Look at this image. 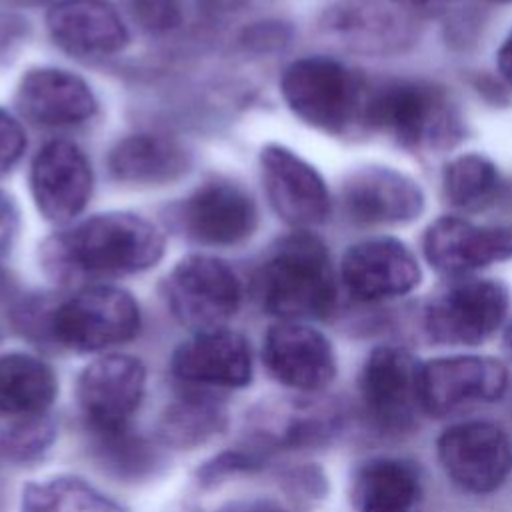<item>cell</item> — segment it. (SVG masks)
Returning <instances> with one entry per match:
<instances>
[{
	"mask_svg": "<svg viewBox=\"0 0 512 512\" xmlns=\"http://www.w3.org/2000/svg\"><path fill=\"white\" fill-rule=\"evenodd\" d=\"M48 276L62 284L144 272L164 256V234L134 212H102L48 236L38 250Z\"/></svg>",
	"mask_w": 512,
	"mask_h": 512,
	"instance_id": "obj_1",
	"label": "cell"
},
{
	"mask_svg": "<svg viewBox=\"0 0 512 512\" xmlns=\"http://www.w3.org/2000/svg\"><path fill=\"white\" fill-rule=\"evenodd\" d=\"M256 294L278 320L328 318L336 308L338 278L324 240L310 230L276 240L256 272Z\"/></svg>",
	"mask_w": 512,
	"mask_h": 512,
	"instance_id": "obj_2",
	"label": "cell"
},
{
	"mask_svg": "<svg viewBox=\"0 0 512 512\" xmlns=\"http://www.w3.org/2000/svg\"><path fill=\"white\" fill-rule=\"evenodd\" d=\"M366 132H380L408 152L442 154L464 140L466 122L444 86L400 78L372 84Z\"/></svg>",
	"mask_w": 512,
	"mask_h": 512,
	"instance_id": "obj_3",
	"label": "cell"
},
{
	"mask_svg": "<svg viewBox=\"0 0 512 512\" xmlns=\"http://www.w3.org/2000/svg\"><path fill=\"white\" fill-rule=\"evenodd\" d=\"M372 84L356 68L330 56L292 60L280 76V94L288 110L306 126L334 136L366 134Z\"/></svg>",
	"mask_w": 512,
	"mask_h": 512,
	"instance_id": "obj_4",
	"label": "cell"
},
{
	"mask_svg": "<svg viewBox=\"0 0 512 512\" xmlns=\"http://www.w3.org/2000/svg\"><path fill=\"white\" fill-rule=\"evenodd\" d=\"M44 330L54 342L72 352H100L138 334L140 308L130 292L94 284L48 306Z\"/></svg>",
	"mask_w": 512,
	"mask_h": 512,
	"instance_id": "obj_5",
	"label": "cell"
},
{
	"mask_svg": "<svg viewBox=\"0 0 512 512\" xmlns=\"http://www.w3.org/2000/svg\"><path fill=\"white\" fill-rule=\"evenodd\" d=\"M318 24L326 38L348 52L388 58L420 40L424 10L412 0H330Z\"/></svg>",
	"mask_w": 512,
	"mask_h": 512,
	"instance_id": "obj_6",
	"label": "cell"
},
{
	"mask_svg": "<svg viewBox=\"0 0 512 512\" xmlns=\"http://www.w3.org/2000/svg\"><path fill=\"white\" fill-rule=\"evenodd\" d=\"M510 290L494 278H454L422 310L426 336L440 346L472 348L490 340L506 322Z\"/></svg>",
	"mask_w": 512,
	"mask_h": 512,
	"instance_id": "obj_7",
	"label": "cell"
},
{
	"mask_svg": "<svg viewBox=\"0 0 512 512\" xmlns=\"http://www.w3.org/2000/svg\"><path fill=\"white\" fill-rule=\"evenodd\" d=\"M166 302L172 316L194 332L226 328L242 304V282L224 260L190 254L170 270Z\"/></svg>",
	"mask_w": 512,
	"mask_h": 512,
	"instance_id": "obj_8",
	"label": "cell"
},
{
	"mask_svg": "<svg viewBox=\"0 0 512 512\" xmlns=\"http://www.w3.org/2000/svg\"><path fill=\"white\" fill-rule=\"evenodd\" d=\"M420 360L396 344H380L366 356L358 392L366 416L384 434L414 430L422 412L420 404Z\"/></svg>",
	"mask_w": 512,
	"mask_h": 512,
	"instance_id": "obj_9",
	"label": "cell"
},
{
	"mask_svg": "<svg viewBox=\"0 0 512 512\" xmlns=\"http://www.w3.org/2000/svg\"><path fill=\"white\" fill-rule=\"evenodd\" d=\"M436 456L444 474L464 492H496L512 472V438L496 422L464 420L442 430Z\"/></svg>",
	"mask_w": 512,
	"mask_h": 512,
	"instance_id": "obj_10",
	"label": "cell"
},
{
	"mask_svg": "<svg viewBox=\"0 0 512 512\" xmlns=\"http://www.w3.org/2000/svg\"><path fill=\"white\" fill-rule=\"evenodd\" d=\"M418 386L422 412L442 418L470 406L500 400L508 388V370L492 356H438L420 364Z\"/></svg>",
	"mask_w": 512,
	"mask_h": 512,
	"instance_id": "obj_11",
	"label": "cell"
},
{
	"mask_svg": "<svg viewBox=\"0 0 512 512\" xmlns=\"http://www.w3.org/2000/svg\"><path fill=\"white\" fill-rule=\"evenodd\" d=\"M340 208L356 226H404L422 216L426 196L410 174L384 164H366L344 178Z\"/></svg>",
	"mask_w": 512,
	"mask_h": 512,
	"instance_id": "obj_12",
	"label": "cell"
},
{
	"mask_svg": "<svg viewBox=\"0 0 512 512\" xmlns=\"http://www.w3.org/2000/svg\"><path fill=\"white\" fill-rule=\"evenodd\" d=\"M258 164L266 198L280 220L296 230H310L330 218L332 196L316 166L276 142L260 150Z\"/></svg>",
	"mask_w": 512,
	"mask_h": 512,
	"instance_id": "obj_13",
	"label": "cell"
},
{
	"mask_svg": "<svg viewBox=\"0 0 512 512\" xmlns=\"http://www.w3.org/2000/svg\"><path fill=\"white\" fill-rule=\"evenodd\" d=\"M146 390L144 364L126 354H104L78 376L76 400L88 426L104 436L128 430Z\"/></svg>",
	"mask_w": 512,
	"mask_h": 512,
	"instance_id": "obj_14",
	"label": "cell"
},
{
	"mask_svg": "<svg viewBox=\"0 0 512 512\" xmlns=\"http://www.w3.org/2000/svg\"><path fill=\"white\" fill-rule=\"evenodd\" d=\"M422 254L438 274L464 278L512 260V224H476L464 216L444 214L426 226Z\"/></svg>",
	"mask_w": 512,
	"mask_h": 512,
	"instance_id": "obj_15",
	"label": "cell"
},
{
	"mask_svg": "<svg viewBox=\"0 0 512 512\" xmlns=\"http://www.w3.org/2000/svg\"><path fill=\"white\" fill-rule=\"evenodd\" d=\"M346 292L360 302L402 298L422 282L412 248L394 236H372L346 248L338 270Z\"/></svg>",
	"mask_w": 512,
	"mask_h": 512,
	"instance_id": "obj_16",
	"label": "cell"
},
{
	"mask_svg": "<svg viewBox=\"0 0 512 512\" xmlns=\"http://www.w3.org/2000/svg\"><path fill=\"white\" fill-rule=\"evenodd\" d=\"M178 222L202 246L226 248L248 240L258 226V208L248 190L224 178L200 184L182 202Z\"/></svg>",
	"mask_w": 512,
	"mask_h": 512,
	"instance_id": "obj_17",
	"label": "cell"
},
{
	"mask_svg": "<svg viewBox=\"0 0 512 512\" xmlns=\"http://www.w3.org/2000/svg\"><path fill=\"white\" fill-rule=\"evenodd\" d=\"M94 188L88 156L70 140H50L30 166V190L36 210L52 224L66 226L86 208Z\"/></svg>",
	"mask_w": 512,
	"mask_h": 512,
	"instance_id": "obj_18",
	"label": "cell"
},
{
	"mask_svg": "<svg viewBox=\"0 0 512 512\" xmlns=\"http://www.w3.org/2000/svg\"><path fill=\"white\" fill-rule=\"evenodd\" d=\"M262 360L276 382L308 394L324 390L338 374L332 342L308 322L280 320L270 326Z\"/></svg>",
	"mask_w": 512,
	"mask_h": 512,
	"instance_id": "obj_19",
	"label": "cell"
},
{
	"mask_svg": "<svg viewBox=\"0 0 512 512\" xmlns=\"http://www.w3.org/2000/svg\"><path fill=\"white\" fill-rule=\"evenodd\" d=\"M14 102L22 118L46 128L82 124L98 110L90 84L78 74L56 66L26 70L16 86Z\"/></svg>",
	"mask_w": 512,
	"mask_h": 512,
	"instance_id": "obj_20",
	"label": "cell"
},
{
	"mask_svg": "<svg viewBox=\"0 0 512 512\" xmlns=\"http://www.w3.org/2000/svg\"><path fill=\"white\" fill-rule=\"evenodd\" d=\"M170 370L190 386L244 388L252 380L250 344L228 328L194 332L174 350Z\"/></svg>",
	"mask_w": 512,
	"mask_h": 512,
	"instance_id": "obj_21",
	"label": "cell"
},
{
	"mask_svg": "<svg viewBox=\"0 0 512 512\" xmlns=\"http://www.w3.org/2000/svg\"><path fill=\"white\" fill-rule=\"evenodd\" d=\"M50 38L78 58H106L122 52L128 28L108 0H56L46 14Z\"/></svg>",
	"mask_w": 512,
	"mask_h": 512,
	"instance_id": "obj_22",
	"label": "cell"
},
{
	"mask_svg": "<svg viewBox=\"0 0 512 512\" xmlns=\"http://www.w3.org/2000/svg\"><path fill=\"white\" fill-rule=\"evenodd\" d=\"M350 500L354 512H422L420 470L398 456H372L356 466Z\"/></svg>",
	"mask_w": 512,
	"mask_h": 512,
	"instance_id": "obj_23",
	"label": "cell"
},
{
	"mask_svg": "<svg viewBox=\"0 0 512 512\" xmlns=\"http://www.w3.org/2000/svg\"><path fill=\"white\" fill-rule=\"evenodd\" d=\"M192 164L190 152L162 134H130L118 140L106 158L112 180L128 186H162L180 180Z\"/></svg>",
	"mask_w": 512,
	"mask_h": 512,
	"instance_id": "obj_24",
	"label": "cell"
},
{
	"mask_svg": "<svg viewBox=\"0 0 512 512\" xmlns=\"http://www.w3.org/2000/svg\"><path fill=\"white\" fill-rule=\"evenodd\" d=\"M58 394L54 370L40 358L24 352L0 356V414L14 418H38L52 406Z\"/></svg>",
	"mask_w": 512,
	"mask_h": 512,
	"instance_id": "obj_25",
	"label": "cell"
},
{
	"mask_svg": "<svg viewBox=\"0 0 512 512\" xmlns=\"http://www.w3.org/2000/svg\"><path fill=\"white\" fill-rule=\"evenodd\" d=\"M500 190L496 164L482 152H460L442 168V194L460 212L488 208Z\"/></svg>",
	"mask_w": 512,
	"mask_h": 512,
	"instance_id": "obj_26",
	"label": "cell"
},
{
	"mask_svg": "<svg viewBox=\"0 0 512 512\" xmlns=\"http://www.w3.org/2000/svg\"><path fill=\"white\" fill-rule=\"evenodd\" d=\"M20 512H126L116 500L78 476H54L30 482Z\"/></svg>",
	"mask_w": 512,
	"mask_h": 512,
	"instance_id": "obj_27",
	"label": "cell"
},
{
	"mask_svg": "<svg viewBox=\"0 0 512 512\" xmlns=\"http://www.w3.org/2000/svg\"><path fill=\"white\" fill-rule=\"evenodd\" d=\"M224 426V414L202 396H184L162 416L160 436L166 444L188 448L202 444Z\"/></svg>",
	"mask_w": 512,
	"mask_h": 512,
	"instance_id": "obj_28",
	"label": "cell"
},
{
	"mask_svg": "<svg viewBox=\"0 0 512 512\" xmlns=\"http://www.w3.org/2000/svg\"><path fill=\"white\" fill-rule=\"evenodd\" d=\"M130 8L138 24L152 34L170 32L182 20L180 0H130Z\"/></svg>",
	"mask_w": 512,
	"mask_h": 512,
	"instance_id": "obj_29",
	"label": "cell"
},
{
	"mask_svg": "<svg viewBox=\"0 0 512 512\" xmlns=\"http://www.w3.org/2000/svg\"><path fill=\"white\" fill-rule=\"evenodd\" d=\"M26 132L22 124L0 106V176L8 174L24 156Z\"/></svg>",
	"mask_w": 512,
	"mask_h": 512,
	"instance_id": "obj_30",
	"label": "cell"
},
{
	"mask_svg": "<svg viewBox=\"0 0 512 512\" xmlns=\"http://www.w3.org/2000/svg\"><path fill=\"white\" fill-rule=\"evenodd\" d=\"M20 228V214L14 198L0 188V262L10 252Z\"/></svg>",
	"mask_w": 512,
	"mask_h": 512,
	"instance_id": "obj_31",
	"label": "cell"
},
{
	"mask_svg": "<svg viewBox=\"0 0 512 512\" xmlns=\"http://www.w3.org/2000/svg\"><path fill=\"white\" fill-rule=\"evenodd\" d=\"M214 512H290V510L272 498H244V500L228 502Z\"/></svg>",
	"mask_w": 512,
	"mask_h": 512,
	"instance_id": "obj_32",
	"label": "cell"
},
{
	"mask_svg": "<svg viewBox=\"0 0 512 512\" xmlns=\"http://www.w3.org/2000/svg\"><path fill=\"white\" fill-rule=\"evenodd\" d=\"M16 292L10 278L0 270V340L4 336V330L8 324H12L14 308H16Z\"/></svg>",
	"mask_w": 512,
	"mask_h": 512,
	"instance_id": "obj_33",
	"label": "cell"
},
{
	"mask_svg": "<svg viewBox=\"0 0 512 512\" xmlns=\"http://www.w3.org/2000/svg\"><path fill=\"white\" fill-rule=\"evenodd\" d=\"M496 70L504 84L512 88V28L496 50Z\"/></svg>",
	"mask_w": 512,
	"mask_h": 512,
	"instance_id": "obj_34",
	"label": "cell"
},
{
	"mask_svg": "<svg viewBox=\"0 0 512 512\" xmlns=\"http://www.w3.org/2000/svg\"><path fill=\"white\" fill-rule=\"evenodd\" d=\"M252 0H198V4L212 14H230L248 6Z\"/></svg>",
	"mask_w": 512,
	"mask_h": 512,
	"instance_id": "obj_35",
	"label": "cell"
},
{
	"mask_svg": "<svg viewBox=\"0 0 512 512\" xmlns=\"http://www.w3.org/2000/svg\"><path fill=\"white\" fill-rule=\"evenodd\" d=\"M502 350L506 354V358L512 362V320L506 324L504 334H502Z\"/></svg>",
	"mask_w": 512,
	"mask_h": 512,
	"instance_id": "obj_36",
	"label": "cell"
},
{
	"mask_svg": "<svg viewBox=\"0 0 512 512\" xmlns=\"http://www.w3.org/2000/svg\"><path fill=\"white\" fill-rule=\"evenodd\" d=\"M8 4L14 6H26V8H34V6H42V4H54L56 0H4Z\"/></svg>",
	"mask_w": 512,
	"mask_h": 512,
	"instance_id": "obj_37",
	"label": "cell"
},
{
	"mask_svg": "<svg viewBox=\"0 0 512 512\" xmlns=\"http://www.w3.org/2000/svg\"><path fill=\"white\" fill-rule=\"evenodd\" d=\"M418 8H422V10H428V8H432V6H440V4H446V2H452V0H412Z\"/></svg>",
	"mask_w": 512,
	"mask_h": 512,
	"instance_id": "obj_38",
	"label": "cell"
},
{
	"mask_svg": "<svg viewBox=\"0 0 512 512\" xmlns=\"http://www.w3.org/2000/svg\"><path fill=\"white\" fill-rule=\"evenodd\" d=\"M486 2H492V4H512V0H486Z\"/></svg>",
	"mask_w": 512,
	"mask_h": 512,
	"instance_id": "obj_39",
	"label": "cell"
}]
</instances>
